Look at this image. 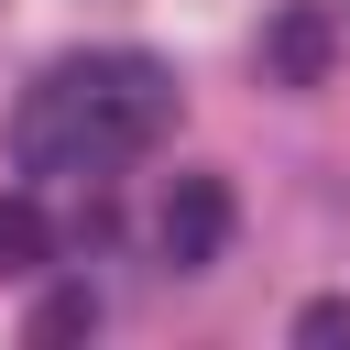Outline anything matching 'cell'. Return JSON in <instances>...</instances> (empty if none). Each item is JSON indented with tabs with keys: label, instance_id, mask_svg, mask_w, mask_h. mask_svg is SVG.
<instances>
[{
	"label": "cell",
	"instance_id": "obj_3",
	"mask_svg": "<svg viewBox=\"0 0 350 350\" xmlns=\"http://www.w3.org/2000/svg\"><path fill=\"white\" fill-rule=\"evenodd\" d=\"M33 262H44V208L0 197V273H33Z\"/></svg>",
	"mask_w": 350,
	"mask_h": 350
},
{
	"label": "cell",
	"instance_id": "obj_2",
	"mask_svg": "<svg viewBox=\"0 0 350 350\" xmlns=\"http://www.w3.org/2000/svg\"><path fill=\"white\" fill-rule=\"evenodd\" d=\"M219 241H230V186L219 175H175L164 208H153V252L175 273H197V262H219Z\"/></svg>",
	"mask_w": 350,
	"mask_h": 350
},
{
	"label": "cell",
	"instance_id": "obj_5",
	"mask_svg": "<svg viewBox=\"0 0 350 350\" xmlns=\"http://www.w3.org/2000/svg\"><path fill=\"white\" fill-rule=\"evenodd\" d=\"M295 339H306V350H350V295H317V306L295 317Z\"/></svg>",
	"mask_w": 350,
	"mask_h": 350
},
{
	"label": "cell",
	"instance_id": "obj_4",
	"mask_svg": "<svg viewBox=\"0 0 350 350\" xmlns=\"http://www.w3.org/2000/svg\"><path fill=\"white\" fill-rule=\"evenodd\" d=\"M317 55H328V33H317V11H284V22H273V66H284V77L306 88V77H317Z\"/></svg>",
	"mask_w": 350,
	"mask_h": 350
},
{
	"label": "cell",
	"instance_id": "obj_1",
	"mask_svg": "<svg viewBox=\"0 0 350 350\" xmlns=\"http://www.w3.org/2000/svg\"><path fill=\"white\" fill-rule=\"evenodd\" d=\"M164 120H175V77H164L153 55H131V44L66 55V66H44V77L22 88V109H11V164H22V175H109V164L153 153Z\"/></svg>",
	"mask_w": 350,
	"mask_h": 350
}]
</instances>
